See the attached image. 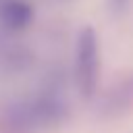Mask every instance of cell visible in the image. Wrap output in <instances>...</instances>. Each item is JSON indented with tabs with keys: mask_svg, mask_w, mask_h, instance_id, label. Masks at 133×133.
Wrapping results in <instances>:
<instances>
[{
	"mask_svg": "<svg viewBox=\"0 0 133 133\" xmlns=\"http://www.w3.org/2000/svg\"><path fill=\"white\" fill-rule=\"evenodd\" d=\"M75 81L79 94L89 100L98 85V39L91 27H83L75 46Z\"/></svg>",
	"mask_w": 133,
	"mask_h": 133,
	"instance_id": "obj_1",
	"label": "cell"
},
{
	"mask_svg": "<svg viewBox=\"0 0 133 133\" xmlns=\"http://www.w3.org/2000/svg\"><path fill=\"white\" fill-rule=\"evenodd\" d=\"M33 21V8L25 0H6L0 4V23L8 31H23Z\"/></svg>",
	"mask_w": 133,
	"mask_h": 133,
	"instance_id": "obj_2",
	"label": "cell"
},
{
	"mask_svg": "<svg viewBox=\"0 0 133 133\" xmlns=\"http://www.w3.org/2000/svg\"><path fill=\"white\" fill-rule=\"evenodd\" d=\"M108 4H110V8H112L114 12H125V10L129 8L131 0H108Z\"/></svg>",
	"mask_w": 133,
	"mask_h": 133,
	"instance_id": "obj_3",
	"label": "cell"
}]
</instances>
